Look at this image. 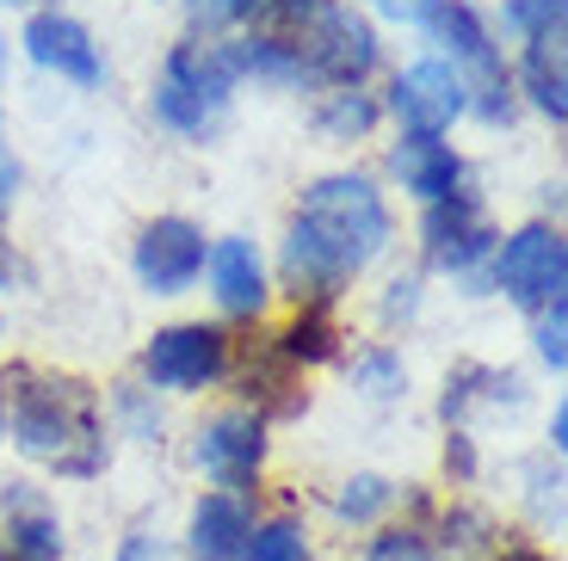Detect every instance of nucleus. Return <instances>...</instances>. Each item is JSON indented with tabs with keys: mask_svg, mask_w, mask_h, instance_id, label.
Segmentation results:
<instances>
[{
	"mask_svg": "<svg viewBox=\"0 0 568 561\" xmlns=\"http://www.w3.org/2000/svg\"><path fill=\"white\" fill-rule=\"evenodd\" d=\"M204 290H211L216 322H242V327H266L272 315V259L254 235H211V253H204Z\"/></svg>",
	"mask_w": 568,
	"mask_h": 561,
	"instance_id": "12",
	"label": "nucleus"
},
{
	"mask_svg": "<svg viewBox=\"0 0 568 561\" xmlns=\"http://www.w3.org/2000/svg\"><path fill=\"white\" fill-rule=\"evenodd\" d=\"M310 124L322 142H371L384 130V99L371 86H334V93H315Z\"/></svg>",
	"mask_w": 568,
	"mask_h": 561,
	"instance_id": "22",
	"label": "nucleus"
},
{
	"mask_svg": "<svg viewBox=\"0 0 568 561\" xmlns=\"http://www.w3.org/2000/svg\"><path fill=\"white\" fill-rule=\"evenodd\" d=\"M483 284L495 296H507L519 315H544V309H556V303H568V235H562V223L531 216V223L507 228L495 259H488V272H483Z\"/></svg>",
	"mask_w": 568,
	"mask_h": 561,
	"instance_id": "7",
	"label": "nucleus"
},
{
	"mask_svg": "<svg viewBox=\"0 0 568 561\" xmlns=\"http://www.w3.org/2000/svg\"><path fill=\"white\" fill-rule=\"evenodd\" d=\"M334 0H247V31H272V38H303Z\"/></svg>",
	"mask_w": 568,
	"mask_h": 561,
	"instance_id": "29",
	"label": "nucleus"
},
{
	"mask_svg": "<svg viewBox=\"0 0 568 561\" xmlns=\"http://www.w3.org/2000/svg\"><path fill=\"white\" fill-rule=\"evenodd\" d=\"M0 561H19V555H0Z\"/></svg>",
	"mask_w": 568,
	"mask_h": 561,
	"instance_id": "46",
	"label": "nucleus"
},
{
	"mask_svg": "<svg viewBox=\"0 0 568 561\" xmlns=\"http://www.w3.org/2000/svg\"><path fill=\"white\" fill-rule=\"evenodd\" d=\"M235 43V69H242V86H278V93H310V69H303L297 38H272V31H242Z\"/></svg>",
	"mask_w": 568,
	"mask_h": 561,
	"instance_id": "21",
	"label": "nucleus"
},
{
	"mask_svg": "<svg viewBox=\"0 0 568 561\" xmlns=\"http://www.w3.org/2000/svg\"><path fill=\"white\" fill-rule=\"evenodd\" d=\"M266 457H272V426L242 401L204 414L199 432H192V463H199V476L216 493H247L254 500L260 476H266Z\"/></svg>",
	"mask_w": 568,
	"mask_h": 561,
	"instance_id": "9",
	"label": "nucleus"
},
{
	"mask_svg": "<svg viewBox=\"0 0 568 561\" xmlns=\"http://www.w3.org/2000/svg\"><path fill=\"white\" fill-rule=\"evenodd\" d=\"M526 401V377L519 370H500V365H483V358H464V365L445 370V395H439V420L445 426H464L469 432V414L476 407H519Z\"/></svg>",
	"mask_w": 568,
	"mask_h": 561,
	"instance_id": "20",
	"label": "nucleus"
},
{
	"mask_svg": "<svg viewBox=\"0 0 568 561\" xmlns=\"http://www.w3.org/2000/svg\"><path fill=\"white\" fill-rule=\"evenodd\" d=\"M531 351H538V365L550 370V377H562V370H568V303L531 315Z\"/></svg>",
	"mask_w": 568,
	"mask_h": 561,
	"instance_id": "33",
	"label": "nucleus"
},
{
	"mask_svg": "<svg viewBox=\"0 0 568 561\" xmlns=\"http://www.w3.org/2000/svg\"><path fill=\"white\" fill-rule=\"evenodd\" d=\"M358 561H445L426 537V524H377V537L365 543Z\"/></svg>",
	"mask_w": 568,
	"mask_h": 561,
	"instance_id": "32",
	"label": "nucleus"
},
{
	"mask_svg": "<svg viewBox=\"0 0 568 561\" xmlns=\"http://www.w3.org/2000/svg\"><path fill=\"white\" fill-rule=\"evenodd\" d=\"M0 334H7V322H0Z\"/></svg>",
	"mask_w": 568,
	"mask_h": 561,
	"instance_id": "47",
	"label": "nucleus"
},
{
	"mask_svg": "<svg viewBox=\"0 0 568 561\" xmlns=\"http://www.w3.org/2000/svg\"><path fill=\"white\" fill-rule=\"evenodd\" d=\"M7 69H13V43H7V31H0V81H7Z\"/></svg>",
	"mask_w": 568,
	"mask_h": 561,
	"instance_id": "43",
	"label": "nucleus"
},
{
	"mask_svg": "<svg viewBox=\"0 0 568 561\" xmlns=\"http://www.w3.org/2000/svg\"><path fill=\"white\" fill-rule=\"evenodd\" d=\"M420 309H426V272H396L384 284V296H377V327L402 334V327L420 322Z\"/></svg>",
	"mask_w": 568,
	"mask_h": 561,
	"instance_id": "31",
	"label": "nucleus"
},
{
	"mask_svg": "<svg viewBox=\"0 0 568 561\" xmlns=\"http://www.w3.org/2000/svg\"><path fill=\"white\" fill-rule=\"evenodd\" d=\"M341 365H346V389L371 407H389V401L408 395V358H402V346H389V339H371V346H358Z\"/></svg>",
	"mask_w": 568,
	"mask_h": 561,
	"instance_id": "23",
	"label": "nucleus"
},
{
	"mask_svg": "<svg viewBox=\"0 0 568 561\" xmlns=\"http://www.w3.org/2000/svg\"><path fill=\"white\" fill-rule=\"evenodd\" d=\"M266 346L278 351L291 370H327L346 358V327H341V309H327V303H291L278 327L266 334Z\"/></svg>",
	"mask_w": 568,
	"mask_h": 561,
	"instance_id": "18",
	"label": "nucleus"
},
{
	"mask_svg": "<svg viewBox=\"0 0 568 561\" xmlns=\"http://www.w3.org/2000/svg\"><path fill=\"white\" fill-rule=\"evenodd\" d=\"M204 253H211L204 223L168 211V216H149L136 228V241H130V272H136V284L149 296H185V290H199V278H204Z\"/></svg>",
	"mask_w": 568,
	"mask_h": 561,
	"instance_id": "13",
	"label": "nucleus"
},
{
	"mask_svg": "<svg viewBox=\"0 0 568 561\" xmlns=\"http://www.w3.org/2000/svg\"><path fill=\"white\" fill-rule=\"evenodd\" d=\"M384 124L414 130V136H452L457 124L469 118V93L457 81L452 62H439L433 50L414 62H402L396 74L384 81Z\"/></svg>",
	"mask_w": 568,
	"mask_h": 561,
	"instance_id": "10",
	"label": "nucleus"
},
{
	"mask_svg": "<svg viewBox=\"0 0 568 561\" xmlns=\"http://www.w3.org/2000/svg\"><path fill=\"white\" fill-rule=\"evenodd\" d=\"M297 50H303V69H310V93L371 86L384 74V31L371 26L353 0H334V7L297 38Z\"/></svg>",
	"mask_w": 568,
	"mask_h": 561,
	"instance_id": "8",
	"label": "nucleus"
},
{
	"mask_svg": "<svg viewBox=\"0 0 568 561\" xmlns=\"http://www.w3.org/2000/svg\"><path fill=\"white\" fill-rule=\"evenodd\" d=\"M433 549L439 555H476V549H500V524L488 506H469V500H452L433 512Z\"/></svg>",
	"mask_w": 568,
	"mask_h": 561,
	"instance_id": "26",
	"label": "nucleus"
},
{
	"mask_svg": "<svg viewBox=\"0 0 568 561\" xmlns=\"http://www.w3.org/2000/svg\"><path fill=\"white\" fill-rule=\"evenodd\" d=\"M384 180L396 185L414 204H445L452 192L469 185V161L452 136H414V130H396V142L384 149Z\"/></svg>",
	"mask_w": 568,
	"mask_h": 561,
	"instance_id": "14",
	"label": "nucleus"
},
{
	"mask_svg": "<svg viewBox=\"0 0 568 561\" xmlns=\"http://www.w3.org/2000/svg\"><path fill=\"white\" fill-rule=\"evenodd\" d=\"M242 561H322V555H315V537L297 512H272V519H254Z\"/></svg>",
	"mask_w": 568,
	"mask_h": 561,
	"instance_id": "27",
	"label": "nucleus"
},
{
	"mask_svg": "<svg viewBox=\"0 0 568 561\" xmlns=\"http://www.w3.org/2000/svg\"><path fill=\"white\" fill-rule=\"evenodd\" d=\"M526 488H531V519L538 524L562 519V469H556V457H538L526 469Z\"/></svg>",
	"mask_w": 568,
	"mask_h": 561,
	"instance_id": "34",
	"label": "nucleus"
},
{
	"mask_svg": "<svg viewBox=\"0 0 568 561\" xmlns=\"http://www.w3.org/2000/svg\"><path fill=\"white\" fill-rule=\"evenodd\" d=\"M62 512L38 481H0V555L19 561H62Z\"/></svg>",
	"mask_w": 568,
	"mask_h": 561,
	"instance_id": "15",
	"label": "nucleus"
},
{
	"mask_svg": "<svg viewBox=\"0 0 568 561\" xmlns=\"http://www.w3.org/2000/svg\"><path fill=\"white\" fill-rule=\"evenodd\" d=\"M13 57H26L31 69L57 74V81L69 86H105L112 81V62H105V43L93 38V26H87L81 13H69V7H38V13H26V26H19L13 38Z\"/></svg>",
	"mask_w": 568,
	"mask_h": 561,
	"instance_id": "11",
	"label": "nucleus"
},
{
	"mask_svg": "<svg viewBox=\"0 0 568 561\" xmlns=\"http://www.w3.org/2000/svg\"><path fill=\"white\" fill-rule=\"evenodd\" d=\"M229 382H235V395H242V407H254L266 426L278 420H303L310 414V389H303V370H291L278 358V351L266 346V339H254V346H235V370H229Z\"/></svg>",
	"mask_w": 568,
	"mask_h": 561,
	"instance_id": "16",
	"label": "nucleus"
},
{
	"mask_svg": "<svg viewBox=\"0 0 568 561\" xmlns=\"http://www.w3.org/2000/svg\"><path fill=\"white\" fill-rule=\"evenodd\" d=\"M445 476H452L457 488H469V481L483 476V450H476V432H464V426H445Z\"/></svg>",
	"mask_w": 568,
	"mask_h": 561,
	"instance_id": "36",
	"label": "nucleus"
},
{
	"mask_svg": "<svg viewBox=\"0 0 568 561\" xmlns=\"http://www.w3.org/2000/svg\"><path fill=\"white\" fill-rule=\"evenodd\" d=\"M0 426L7 445L43 463L62 481H93L112 463V426H105L100 389L69 370H43V365H0Z\"/></svg>",
	"mask_w": 568,
	"mask_h": 561,
	"instance_id": "2",
	"label": "nucleus"
},
{
	"mask_svg": "<svg viewBox=\"0 0 568 561\" xmlns=\"http://www.w3.org/2000/svg\"><path fill=\"white\" fill-rule=\"evenodd\" d=\"M396 247V211L377 173L365 167H327L297 192L272 259V290L291 303H327L341 309V296L384 266Z\"/></svg>",
	"mask_w": 568,
	"mask_h": 561,
	"instance_id": "1",
	"label": "nucleus"
},
{
	"mask_svg": "<svg viewBox=\"0 0 568 561\" xmlns=\"http://www.w3.org/2000/svg\"><path fill=\"white\" fill-rule=\"evenodd\" d=\"M100 407H105V426L130 445H161L168 438V395L142 389V382H118Z\"/></svg>",
	"mask_w": 568,
	"mask_h": 561,
	"instance_id": "24",
	"label": "nucleus"
},
{
	"mask_svg": "<svg viewBox=\"0 0 568 561\" xmlns=\"http://www.w3.org/2000/svg\"><path fill=\"white\" fill-rule=\"evenodd\" d=\"M513 62V93H519V112H538L550 130L568 124V38H538L519 43Z\"/></svg>",
	"mask_w": 568,
	"mask_h": 561,
	"instance_id": "19",
	"label": "nucleus"
},
{
	"mask_svg": "<svg viewBox=\"0 0 568 561\" xmlns=\"http://www.w3.org/2000/svg\"><path fill=\"white\" fill-rule=\"evenodd\" d=\"M0 142H7V112H0Z\"/></svg>",
	"mask_w": 568,
	"mask_h": 561,
	"instance_id": "44",
	"label": "nucleus"
},
{
	"mask_svg": "<svg viewBox=\"0 0 568 561\" xmlns=\"http://www.w3.org/2000/svg\"><path fill=\"white\" fill-rule=\"evenodd\" d=\"M544 438H550V457H562V450H568V401L550 407V426H544Z\"/></svg>",
	"mask_w": 568,
	"mask_h": 561,
	"instance_id": "40",
	"label": "nucleus"
},
{
	"mask_svg": "<svg viewBox=\"0 0 568 561\" xmlns=\"http://www.w3.org/2000/svg\"><path fill=\"white\" fill-rule=\"evenodd\" d=\"M488 561H556V555H550V549H538V543H500Z\"/></svg>",
	"mask_w": 568,
	"mask_h": 561,
	"instance_id": "41",
	"label": "nucleus"
},
{
	"mask_svg": "<svg viewBox=\"0 0 568 561\" xmlns=\"http://www.w3.org/2000/svg\"><path fill=\"white\" fill-rule=\"evenodd\" d=\"M180 13H185V38H204V43L247 31V0H180Z\"/></svg>",
	"mask_w": 568,
	"mask_h": 561,
	"instance_id": "30",
	"label": "nucleus"
},
{
	"mask_svg": "<svg viewBox=\"0 0 568 561\" xmlns=\"http://www.w3.org/2000/svg\"><path fill=\"white\" fill-rule=\"evenodd\" d=\"M0 445H7V426H0Z\"/></svg>",
	"mask_w": 568,
	"mask_h": 561,
	"instance_id": "45",
	"label": "nucleus"
},
{
	"mask_svg": "<svg viewBox=\"0 0 568 561\" xmlns=\"http://www.w3.org/2000/svg\"><path fill=\"white\" fill-rule=\"evenodd\" d=\"M500 31H513L519 43L568 38V0H500Z\"/></svg>",
	"mask_w": 568,
	"mask_h": 561,
	"instance_id": "28",
	"label": "nucleus"
},
{
	"mask_svg": "<svg viewBox=\"0 0 568 561\" xmlns=\"http://www.w3.org/2000/svg\"><path fill=\"white\" fill-rule=\"evenodd\" d=\"M414 241H420V272H439V278L464 284L469 296H483V272L500 247V223L488 216L483 192L464 185L445 204H426L420 223H414Z\"/></svg>",
	"mask_w": 568,
	"mask_h": 561,
	"instance_id": "5",
	"label": "nucleus"
},
{
	"mask_svg": "<svg viewBox=\"0 0 568 561\" xmlns=\"http://www.w3.org/2000/svg\"><path fill=\"white\" fill-rule=\"evenodd\" d=\"M235 93H242V69H235V43H204V38H180L168 43V57L155 69L149 86V112L161 130L185 142H204L229 124L235 112Z\"/></svg>",
	"mask_w": 568,
	"mask_h": 561,
	"instance_id": "3",
	"label": "nucleus"
},
{
	"mask_svg": "<svg viewBox=\"0 0 568 561\" xmlns=\"http://www.w3.org/2000/svg\"><path fill=\"white\" fill-rule=\"evenodd\" d=\"M420 38L433 43V57L452 62L457 81L469 93V118L483 130H507L519 118V93H513V62L500 50L495 19L476 0H439V13L420 26Z\"/></svg>",
	"mask_w": 568,
	"mask_h": 561,
	"instance_id": "4",
	"label": "nucleus"
},
{
	"mask_svg": "<svg viewBox=\"0 0 568 561\" xmlns=\"http://www.w3.org/2000/svg\"><path fill=\"white\" fill-rule=\"evenodd\" d=\"M7 13H38V7H50V0H0Z\"/></svg>",
	"mask_w": 568,
	"mask_h": 561,
	"instance_id": "42",
	"label": "nucleus"
},
{
	"mask_svg": "<svg viewBox=\"0 0 568 561\" xmlns=\"http://www.w3.org/2000/svg\"><path fill=\"white\" fill-rule=\"evenodd\" d=\"M358 13L371 19V26L384 31V26H408V31H420L426 19L439 13V0H353Z\"/></svg>",
	"mask_w": 568,
	"mask_h": 561,
	"instance_id": "35",
	"label": "nucleus"
},
{
	"mask_svg": "<svg viewBox=\"0 0 568 561\" xmlns=\"http://www.w3.org/2000/svg\"><path fill=\"white\" fill-rule=\"evenodd\" d=\"M112 561H180V555H173L168 537H155V531H130L124 543L112 549Z\"/></svg>",
	"mask_w": 568,
	"mask_h": 561,
	"instance_id": "37",
	"label": "nucleus"
},
{
	"mask_svg": "<svg viewBox=\"0 0 568 561\" xmlns=\"http://www.w3.org/2000/svg\"><path fill=\"white\" fill-rule=\"evenodd\" d=\"M19 185H26V167H19V155L0 142V228H7V216H13V204H19Z\"/></svg>",
	"mask_w": 568,
	"mask_h": 561,
	"instance_id": "38",
	"label": "nucleus"
},
{
	"mask_svg": "<svg viewBox=\"0 0 568 561\" xmlns=\"http://www.w3.org/2000/svg\"><path fill=\"white\" fill-rule=\"evenodd\" d=\"M19 278H26V266H19V247L7 241V228H0V290H13Z\"/></svg>",
	"mask_w": 568,
	"mask_h": 561,
	"instance_id": "39",
	"label": "nucleus"
},
{
	"mask_svg": "<svg viewBox=\"0 0 568 561\" xmlns=\"http://www.w3.org/2000/svg\"><path fill=\"white\" fill-rule=\"evenodd\" d=\"M254 519H260V506L247 493L204 488L192 500V512H185V561H242Z\"/></svg>",
	"mask_w": 568,
	"mask_h": 561,
	"instance_id": "17",
	"label": "nucleus"
},
{
	"mask_svg": "<svg viewBox=\"0 0 568 561\" xmlns=\"http://www.w3.org/2000/svg\"><path fill=\"white\" fill-rule=\"evenodd\" d=\"M396 506H402V481L377 476V469H358L334 488V519L353 524V531H377Z\"/></svg>",
	"mask_w": 568,
	"mask_h": 561,
	"instance_id": "25",
	"label": "nucleus"
},
{
	"mask_svg": "<svg viewBox=\"0 0 568 561\" xmlns=\"http://www.w3.org/2000/svg\"><path fill=\"white\" fill-rule=\"evenodd\" d=\"M235 370V334L223 322H168L142 339L136 351V382L155 395H204L223 389Z\"/></svg>",
	"mask_w": 568,
	"mask_h": 561,
	"instance_id": "6",
	"label": "nucleus"
}]
</instances>
